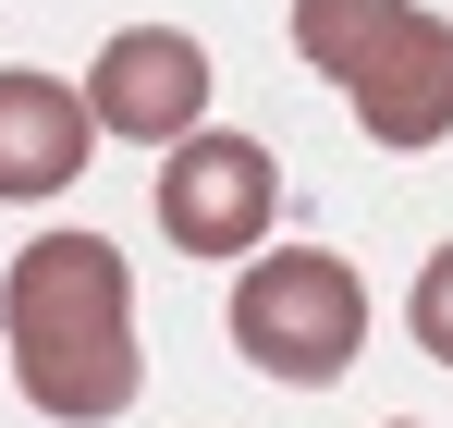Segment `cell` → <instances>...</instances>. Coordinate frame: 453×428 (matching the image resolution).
<instances>
[{
  "label": "cell",
  "instance_id": "5",
  "mask_svg": "<svg viewBox=\"0 0 453 428\" xmlns=\"http://www.w3.org/2000/svg\"><path fill=\"white\" fill-rule=\"evenodd\" d=\"M86 111H98V135L184 147L209 123V50L184 25H111V50L86 62Z\"/></svg>",
  "mask_w": 453,
  "mask_h": 428
},
{
  "label": "cell",
  "instance_id": "1",
  "mask_svg": "<svg viewBox=\"0 0 453 428\" xmlns=\"http://www.w3.org/2000/svg\"><path fill=\"white\" fill-rule=\"evenodd\" d=\"M0 355H12V392L62 428H111L135 417V379H148V343H135V270L111 233H37L12 245L0 270Z\"/></svg>",
  "mask_w": 453,
  "mask_h": 428
},
{
  "label": "cell",
  "instance_id": "4",
  "mask_svg": "<svg viewBox=\"0 0 453 428\" xmlns=\"http://www.w3.org/2000/svg\"><path fill=\"white\" fill-rule=\"evenodd\" d=\"M159 233H172V257H257L270 233H282V159L257 135H233V123H196L184 147H159Z\"/></svg>",
  "mask_w": 453,
  "mask_h": 428
},
{
  "label": "cell",
  "instance_id": "7",
  "mask_svg": "<svg viewBox=\"0 0 453 428\" xmlns=\"http://www.w3.org/2000/svg\"><path fill=\"white\" fill-rule=\"evenodd\" d=\"M404 331H417L429 367H453V245H429V270H417V294H404Z\"/></svg>",
  "mask_w": 453,
  "mask_h": 428
},
{
  "label": "cell",
  "instance_id": "6",
  "mask_svg": "<svg viewBox=\"0 0 453 428\" xmlns=\"http://www.w3.org/2000/svg\"><path fill=\"white\" fill-rule=\"evenodd\" d=\"M86 147H98V111H86V86L37 62H0V209H50V196H74Z\"/></svg>",
  "mask_w": 453,
  "mask_h": 428
},
{
  "label": "cell",
  "instance_id": "3",
  "mask_svg": "<svg viewBox=\"0 0 453 428\" xmlns=\"http://www.w3.org/2000/svg\"><path fill=\"white\" fill-rule=\"evenodd\" d=\"M221 318H233V355L257 379H282V392H331L343 367L368 355V282L331 245H257L233 270Z\"/></svg>",
  "mask_w": 453,
  "mask_h": 428
},
{
  "label": "cell",
  "instance_id": "2",
  "mask_svg": "<svg viewBox=\"0 0 453 428\" xmlns=\"http://www.w3.org/2000/svg\"><path fill=\"white\" fill-rule=\"evenodd\" d=\"M295 50H306V73H331L356 98L368 147L417 159V147L453 135V12H417V0H295Z\"/></svg>",
  "mask_w": 453,
  "mask_h": 428
},
{
  "label": "cell",
  "instance_id": "8",
  "mask_svg": "<svg viewBox=\"0 0 453 428\" xmlns=\"http://www.w3.org/2000/svg\"><path fill=\"white\" fill-rule=\"evenodd\" d=\"M380 428H417V417H380Z\"/></svg>",
  "mask_w": 453,
  "mask_h": 428
}]
</instances>
